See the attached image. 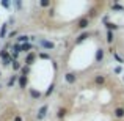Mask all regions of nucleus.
Instances as JSON below:
<instances>
[{"label":"nucleus","mask_w":124,"mask_h":121,"mask_svg":"<svg viewBox=\"0 0 124 121\" xmlns=\"http://www.w3.org/2000/svg\"><path fill=\"white\" fill-rule=\"evenodd\" d=\"M0 58H2V65L3 66H9L13 63V58H11V54H9L6 49L0 50Z\"/></svg>","instance_id":"nucleus-1"},{"label":"nucleus","mask_w":124,"mask_h":121,"mask_svg":"<svg viewBox=\"0 0 124 121\" xmlns=\"http://www.w3.org/2000/svg\"><path fill=\"white\" fill-rule=\"evenodd\" d=\"M47 112H49V105L47 104H44V105H41L39 109H38V113H36V120L38 121H42L46 118V115H47Z\"/></svg>","instance_id":"nucleus-2"},{"label":"nucleus","mask_w":124,"mask_h":121,"mask_svg":"<svg viewBox=\"0 0 124 121\" xmlns=\"http://www.w3.org/2000/svg\"><path fill=\"white\" fill-rule=\"evenodd\" d=\"M63 77H64V82H66L68 85H74V83L77 82V74H76V73H72V71L66 73Z\"/></svg>","instance_id":"nucleus-3"},{"label":"nucleus","mask_w":124,"mask_h":121,"mask_svg":"<svg viewBox=\"0 0 124 121\" xmlns=\"http://www.w3.org/2000/svg\"><path fill=\"white\" fill-rule=\"evenodd\" d=\"M39 46L44 50H54L55 49V42H52L49 40H39Z\"/></svg>","instance_id":"nucleus-4"},{"label":"nucleus","mask_w":124,"mask_h":121,"mask_svg":"<svg viewBox=\"0 0 124 121\" xmlns=\"http://www.w3.org/2000/svg\"><path fill=\"white\" fill-rule=\"evenodd\" d=\"M104 58H105V50L102 47H99L96 50V55H94V63H102Z\"/></svg>","instance_id":"nucleus-5"},{"label":"nucleus","mask_w":124,"mask_h":121,"mask_svg":"<svg viewBox=\"0 0 124 121\" xmlns=\"http://www.w3.org/2000/svg\"><path fill=\"white\" fill-rule=\"evenodd\" d=\"M88 25H90V19L82 17V19H79V22H77V30H86Z\"/></svg>","instance_id":"nucleus-6"},{"label":"nucleus","mask_w":124,"mask_h":121,"mask_svg":"<svg viewBox=\"0 0 124 121\" xmlns=\"http://www.w3.org/2000/svg\"><path fill=\"white\" fill-rule=\"evenodd\" d=\"M28 94H30V97H31V99H35V101L41 99V96H42V93H41L39 90H36V88H28Z\"/></svg>","instance_id":"nucleus-7"},{"label":"nucleus","mask_w":124,"mask_h":121,"mask_svg":"<svg viewBox=\"0 0 124 121\" xmlns=\"http://www.w3.org/2000/svg\"><path fill=\"white\" fill-rule=\"evenodd\" d=\"M17 85H19V88H27L28 87V77L27 76H22V74H19V80H17Z\"/></svg>","instance_id":"nucleus-8"},{"label":"nucleus","mask_w":124,"mask_h":121,"mask_svg":"<svg viewBox=\"0 0 124 121\" xmlns=\"http://www.w3.org/2000/svg\"><path fill=\"white\" fill-rule=\"evenodd\" d=\"M35 60H36V54H35V52H30V54L25 55V65H27V66H31V65L35 63Z\"/></svg>","instance_id":"nucleus-9"},{"label":"nucleus","mask_w":124,"mask_h":121,"mask_svg":"<svg viewBox=\"0 0 124 121\" xmlns=\"http://www.w3.org/2000/svg\"><path fill=\"white\" fill-rule=\"evenodd\" d=\"M17 80H19V74H13V76L8 79V82H6V87H8V88H13L16 83H17Z\"/></svg>","instance_id":"nucleus-10"},{"label":"nucleus","mask_w":124,"mask_h":121,"mask_svg":"<svg viewBox=\"0 0 124 121\" xmlns=\"http://www.w3.org/2000/svg\"><path fill=\"white\" fill-rule=\"evenodd\" d=\"M88 38H90V33H88V32H83V33H80L79 36L76 38V44H82V42L86 41Z\"/></svg>","instance_id":"nucleus-11"},{"label":"nucleus","mask_w":124,"mask_h":121,"mask_svg":"<svg viewBox=\"0 0 124 121\" xmlns=\"http://www.w3.org/2000/svg\"><path fill=\"white\" fill-rule=\"evenodd\" d=\"M113 116L118 118V120L124 118V107H116V109L113 110Z\"/></svg>","instance_id":"nucleus-12"},{"label":"nucleus","mask_w":124,"mask_h":121,"mask_svg":"<svg viewBox=\"0 0 124 121\" xmlns=\"http://www.w3.org/2000/svg\"><path fill=\"white\" fill-rule=\"evenodd\" d=\"M31 49H33V44H31V42H25V44H21V52H24V54H30Z\"/></svg>","instance_id":"nucleus-13"},{"label":"nucleus","mask_w":124,"mask_h":121,"mask_svg":"<svg viewBox=\"0 0 124 121\" xmlns=\"http://www.w3.org/2000/svg\"><path fill=\"white\" fill-rule=\"evenodd\" d=\"M66 115H68V110L64 109V107H60V109L57 110V118H58V120H63Z\"/></svg>","instance_id":"nucleus-14"},{"label":"nucleus","mask_w":124,"mask_h":121,"mask_svg":"<svg viewBox=\"0 0 124 121\" xmlns=\"http://www.w3.org/2000/svg\"><path fill=\"white\" fill-rule=\"evenodd\" d=\"M25 42H30V36H28V35H19L17 44H25Z\"/></svg>","instance_id":"nucleus-15"},{"label":"nucleus","mask_w":124,"mask_h":121,"mask_svg":"<svg viewBox=\"0 0 124 121\" xmlns=\"http://www.w3.org/2000/svg\"><path fill=\"white\" fill-rule=\"evenodd\" d=\"M105 27H107V32H115V30H118V28H119V25L115 24V22H107Z\"/></svg>","instance_id":"nucleus-16"},{"label":"nucleus","mask_w":124,"mask_h":121,"mask_svg":"<svg viewBox=\"0 0 124 121\" xmlns=\"http://www.w3.org/2000/svg\"><path fill=\"white\" fill-rule=\"evenodd\" d=\"M6 35H8V24H3L2 28H0V38H2V40H5Z\"/></svg>","instance_id":"nucleus-17"},{"label":"nucleus","mask_w":124,"mask_h":121,"mask_svg":"<svg viewBox=\"0 0 124 121\" xmlns=\"http://www.w3.org/2000/svg\"><path fill=\"white\" fill-rule=\"evenodd\" d=\"M11 66H13V71H16V73H17V71L22 69V66H24V65H22L19 60H14V61L11 63Z\"/></svg>","instance_id":"nucleus-18"},{"label":"nucleus","mask_w":124,"mask_h":121,"mask_svg":"<svg viewBox=\"0 0 124 121\" xmlns=\"http://www.w3.org/2000/svg\"><path fill=\"white\" fill-rule=\"evenodd\" d=\"M94 83L96 85H104L105 83V76H96L94 77Z\"/></svg>","instance_id":"nucleus-19"},{"label":"nucleus","mask_w":124,"mask_h":121,"mask_svg":"<svg viewBox=\"0 0 124 121\" xmlns=\"http://www.w3.org/2000/svg\"><path fill=\"white\" fill-rule=\"evenodd\" d=\"M113 40H115V33L113 32H107V38H105L107 44H113Z\"/></svg>","instance_id":"nucleus-20"},{"label":"nucleus","mask_w":124,"mask_h":121,"mask_svg":"<svg viewBox=\"0 0 124 121\" xmlns=\"http://www.w3.org/2000/svg\"><path fill=\"white\" fill-rule=\"evenodd\" d=\"M54 91H55V83H50V85H49V88H47V90H46L44 96H46V97H49V96H50L52 93H54Z\"/></svg>","instance_id":"nucleus-21"},{"label":"nucleus","mask_w":124,"mask_h":121,"mask_svg":"<svg viewBox=\"0 0 124 121\" xmlns=\"http://www.w3.org/2000/svg\"><path fill=\"white\" fill-rule=\"evenodd\" d=\"M21 74H22V76H28V74H30V66L24 65V66H22V69H21Z\"/></svg>","instance_id":"nucleus-22"},{"label":"nucleus","mask_w":124,"mask_h":121,"mask_svg":"<svg viewBox=\"0 0 124 121\" xmlns=\"http://www.w3.org/2000/svg\"><path fill=\"white\" fill-rule=\"evenodd\" d=\"M11 52H16V54H21V44H17V42H14L11 47Z\"/></svg>","instance_id":"nucleus-23"},{"label":"nucleus","mask_w":124,"mask_h":121,"mask_svg":"<svg viewBox=\"0 0 124 121\" xmlns=\"http://www.w3.org/2000/svg\"><path fill=\"white\" fill-rule=\"evenodd\" d=\"M112 9H113V11H124V6H121L119 3H113Z\"/></svg>","instance_id":"nucleus-24"},{"label":"nucleus","mask_w":124,"mask_h":121,"mask_svg":"<svg viewBox=\"0 0 124 121\" xmlns=\"http://www.w3.org/2000/svg\"><path fill=\"white\" fill-rule=\"evenodd\" d=\"M0 5H2L3 8H6V9H8L9 6L13 5V2H9V0H2V2H0Z\"/></svg>","instance_id":"nucleus-25"},{"label":"nucleus","mask_w":124,"mask_h":121,"mask_svg":"<svg viewBox=\"0 0 124 121\" xmlns=\"http://www.w3.org/2000/svg\"><path fill=\"white\" fill-rule=\"evenodd\" d=\"M39 6L41 8H49V6H50V0H41Z\"/></svg>","instance_id":"nucleus-26"},{"label":"nucleus","mask_w":124,"mask_h":121,"mask_svg":"<svg viewBox=\"0 0 124 121\" xmlns=\"http://www.w3.org/2000/svg\"><path fill=\"white\" fill-rule=\"evenodd\" d=\"M38 58H41V60H50V55H49V54H44V52H41V54H38Z\"/></svg>","instance_id":"nucleus-27"},{"label":"nucleus","mask_w":124,"mask_h":121,"mask_svg":"<svg viewBox=\"0 0 124 121\" xmlns=\"http://www.w3.org/2000/svg\"><path fill=\"white\" fill-rule=\"evenodd\" d=\"M13 5H14V6H16L17 9H21V8H22V3L19 2V0H16V2H13Z\"/></svg>","instance_id":"nucleus-28"},{"label":"nucleus","mask_w":124,"mask_h":121,"mask_svg":"<svg viewBox=\"0 0 124 121\" xmlns=\"http://www.w3.org/2000/svg\"><path fill=\"white\" fill-rule=\"evenodd\" d=\"M113 73H115V74H121L123 73V68L121 66H116L115 69H113Z\"/></svg>","instance_id":"nucleus-29"},{"label":"nucleus","mask_w":124,"mask_h":121,"mask_svg":"<svg viewBox=\"0 0 124 121\" xmlns=\"http://www.w3.org/2000/svg\"><path fill=\"white\" fill-rule=\"evenodd\" d=\"M13 121H22V118H21V116H19V115H16L14 118H13Z\"/></svg>","instance_id":"nucleus-30"},{"label":"nucleus","mask_w":124,"mask_h":121,"mask_svg":"<svg viewBox=\"0 0 124 121\" xmlns=\"http://www.w3.org/2000/svg\"><path fill=\"white\" fill-rule=\"evenodd\" d=\"M16 35H17V32H11V33L8 35V38H13V36H16Z\"/></svg>","instance_id":"nucleus-31"},{"label":"nucleus","mask_w":124,"mask_h":121,"mask_svg":"<svg viewBox=\"0 0 124 121\" xmlns=\"http://www.w3.org/2000/svg\"><path fill=\"white\" fill-rule=\"evenodd\" d=\"M123 82H124V76H123Z\"/></svg>","instance_id":"nucleus-32"},{"label":"nucleus","mask_w":124,"mask_h":121,"mask_svg":"<svg viewBox=\"0 0 124 121\" xmlns=\"http://www.w3.org/2000/svg\"><path fill=\"white\" fill-rule=\"evenodd\" d=\"M0 76H2V73H0Z\"/></svg>","instance_id":"nucleus-33"}]
</instances>
